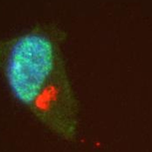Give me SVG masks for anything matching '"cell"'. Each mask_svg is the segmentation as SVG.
<instances>
[{
	"instance_id": "cell-1",
	"label": "cell",
	"mask_w": 152,
	"mask_h": 152,
	"mask_svg": "<svg viewBox=\"0 0 152 152\" xmlns=\"http://www.w3.org/2000/svg\"><path fill=\"white\" fill-rule=\"evenodd\" d=\"M0 72L18 102L53 134L75 139L78 104L60 46L49 33L31 31L0 43Z\"/></svg>"
}]
</instances>
